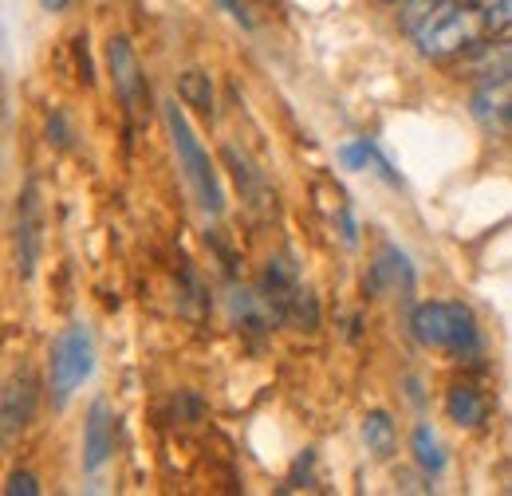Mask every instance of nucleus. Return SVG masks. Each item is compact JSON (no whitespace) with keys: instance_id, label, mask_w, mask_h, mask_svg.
Here are the masks:
<instances>
[{"instance_id":"obj_2","label":"nucleus","mask_w":512,"mask_h":496,"mask_svg":"<svg viewBox=\"0 0 512 496\" xmlns=\"http://www.w3.org/2000/svg\"><path fill=\"white\" fill-rule=\"evenodd\" d=\"M485 32H489L485 8L461 0H434V8L414 24V44L426 60H449L473 52Z\"/></svg>"},{"instance_id":"obj_4","label":"nucleus","mask_w":512,"mask_h":496,"mask_svg":"<svg viewBox=\"0 0 512 496\" xmlns=\"http://www.w3.org/2000/svg\"><path fill=\"white\" fill-rule=\"evenodd\" d=\"M95 374V339L87 323H67L48 351V402L64 410L75 390Z\"/></svg>"},{"instance_id":"obj_20","label":"nucleus","mask_w":512,"mask_h":496,"mask_svg":"<svg viewBox=\"0 0 512 496\" xmlns=\"http://www.w3.org/2000/svg\"><path fill=\"white\" fill-rule=\"evenodd\" d=\"M481 8H485V24L493 36L512 32V0H485Z\"/></svg>"},{"instance_id":"obj_7","label":"nucleus","mask_w":512,"mask_h":496,"mask_svg":"<svg viewBox=\"0 0 512 496\" xmlns=\"http://www.w3.org/2000/svg\"><path fill=\"white\" fill-rule=\"evenodd\" d=\"M16 272L24 280L36 276L40 248H44V201H40V182H24L16 197Z\"/></svg>"},{"instance_id":"obj_13","label":"nucleus","mask_w":512,"mask_h":496,"mask_svg":"<svg viewBox=\"0 0 512 496\" xmlns=\"http://www.w3.org/2000/svg\"><path fill=\"white\" fill-rule=\"evenodd\" d=\"M469 79L477 83H497V79H512V36L493 40V44H477L469 52V60L461 63Z\"/></svg>"},{"instance_id":"obj_16","label":"nucleus","mask_w":512,"mask_h":496,"mask_svg":"<svg viewBox=\"0 0 512 496\" xmlns=\"http://www.w3.org/2000/svg\"><path fill=\"white\" fill-rule=\"evenodd\" d=\"M359 434H363V445H367V453H371L375 461H390V457L398 453V430H394L390 414H383V410H371V414L363 418Z\"/></svg>"},{"instance_id":"obj_18","label":"nucleus","mask_w":512,"mask_h":496,"mask_svg":"<svg viewBox=\"0 0 512 496\" xmlns=\"http://www.w3.org/2000/svg\"><path fill=\"white\" fill-rule=\"evenodd\" d=\"M178 99L186 107H197L201 115H213V83L205 71H182L178 75Z\"/></svg>"},{"instance_id":"obj_12","label":"nucleus","mask_w":512,"mask_h":496,"mask_svg":"<svg viewBox=\"0 0 512 496\" xmlns=\"http://www.w3.org/2000/svg\"><path fill=\"white\" fill-rule=\"evenodd\" d=\"M225 162H229V170H233V178H237V189H241V197L253 205V209H272V201H276V193L268 186V178H264V170H256L253 162H249V154L245 150H237L233 142H225Z\"/></svg>"},{"instance_id":"obj_22","label":"nucleus","mask_w":512,"mask_h":496,"mask_svg":"<svg viewBox=\"0 0 512 496\" xmlns=\"http://www.w3.org/2000/svg\"><path fill=\"white\" fill-rule=\"evenodd\" d=\"M213 4H217V8H221L229 20H233V24H241V28H253V24H256L245 0H213Z\"/></svg>"},{"instance_id":"obj_10","label":"nucleus","mask_w":512,"mask_h":496,"mask_svg":"<svg viewBox=\"0 0 512 496\" xmlns=\"http://www.w3.org/2000/svg\"><path fill=\"white\" fill-rule=\"evenodd\" d=\"M115 453V414L107 398H95L83 422V473H99Z\"/></svg>"},{"instance_id":"obj_11","label":"nucleus","mask_w":512,"mask_h":496,"mask_svg":"<svg viewBox=\"0 0 512 496\" xmlns=\"http://www.w3.org/2000/svg\"><path fill=\"white\" fill-rule=\"evenodd\" d=\"M36 398H40V390H36V378H32L28 371H20L8 378V386H4V402H0L4 437H12L16 430H24V426L32 422V414H36Z\"/></svg>"},{"instance_id":"obj_25","label":"nucleus","mask_w":512,"mask_h":496,"mask_svg":"<svg viewBox=\"0 0 512 496\" xmlns=\"http://www.w3.org/2000/svg\"><path fill=\"white\" fill-rule=\"evenodd\" d=\"M383 4H406V0H383Z\"/></svg>"},{"instance_id":"obj_15","label":"nucleus","mask_w":512,"mask_h":496,"mask_svg":"<svg viewBox=\"0 0 512 496\" xmlns=\"http://www.w3.org/2000/svg\"><path fill=\"white\" fill-rule=\"evenodd\" d=\"M339 162H343L347 170H371V174H379L390 186H402V178L394 174V166L386 162V154L371 138H351V142H343V146H339Z\"/></svg>"},{"instance_id":"obj_8","label":"nucleus","mask_w":512,"mask_h":496,"mask_svg":"<svg viewBox=\"0 0 512 496\" xmlns=\"http://www.w3.org/2000/svg\"><path fill=\"white\" fill-rule=\"evenodd\" d=\"M225 311H229V323L245 335H268L276 323H280V311L272 308V300L260 292V288H245V284H229L225 292Z\"/></svg>"},{"instance_id":"obj_17","label":"nucleus","mask_w":512,"mask_h":496,"mask_svg":"<svg viewBox=\"0 0 512 496\" xmlns=\"http://www.w3.org/2000/svg\"><path fill=\"white\" fill-rule=\"evenodd\" d=\"M410 449H414V461H418V469H422V473L438 477V473L446 469V449H442V441H438V434H434V426H430V422H418V426H414V434H410Z\"/></svg>"},{"instance_id":"obj_6","label":"nucleus","mask_w":512,"mask_h":496,"mask_svg":"<svg viewBox=\"0 0 512 496\" xmlns=\"http://www.w3.org/2000/svg\"><path fill=\"white\" fill-rule=\"evenodd\" d=\"M107 67H111V83H115V95H119L127 119H146L150 115V83L142 75V63L134 56L127 36L107 40Z\"/></svg>"},{"instance_id":"obj_14","label":"nucleus","mask_w":512,"mask_h":496,"mask_svg":"<svg viewBox=\"0 0 512 496\" xmlns=\"http://www.w3.org/2000/svg\"><path fill=\"white\" fill-rule=\"evenodd\" d=\"M446 414L453 426L477 430V426H485V418H489V402H485V394H481L473 382H453L446 394Z\"/></svg>"},{"instance_id":"obj_23","label":"nucleus","mask_w":512,"mask_h":496,"mask_svg":"<svg viewBox=\"0 0 512 496\" xmlns=\"http://www.w3.org/2000/svg\"><path fill=\"white\" fill-rule=\"evenodd\" d=\"M4 493L8 496H36L40 493V481H36L32 473H12V477H8V485H4Z\"/></svg>"},{"instance_id":"obj_1","label":"nucleus","mask_w":512,"mask_h":496,"mask_svg":"<svg viewBox=\"0 0 512 496\" xmlns=\"http://www.w3.org/2000/svg\"><path fill=\"white\" fill-rule=\"evenodd\" d=\"M410 331L422 347L430 351H446L461 363H477L485 343H481V327L477 315L457 304V300H426L410 311Z\"/></svg>"},{"instance_id":"obj_9","label":"nucleus","mask_w":512,"mask_h":496,"mask_svg":"<svg viewBox=\"0 0 512 496\" xmlns=\"http://www.w3.org/2000/svg\"><path fill=\"white\" fill-rule=\"evenodd\" d=\"M414 264H410V256L402 252L398 245H379L375 252V260H371V268H367V292L371 296H410L414 292Z\"/></svg>"},{"instance_id":"obj_5","label":"nucleus","mask_w":512,"mask_h":496,"mask_svg":"<svg viewBox=\"0 0 512 496\" xmlns=\"http://www.w3.org/2000/svg\"><path fill=\"white\" fill-rule=\"evenodd\" d=\"M260 292L272 300V308L280 311V323H296V327H316L320 323L316 296L304 288V276H300L292 252H280V256H272L264 264Z\"/></svg>"},{"instance_id":"obj_24","label":"nucleus","mask_w":512,"mask_h":496,"mask_svg":"<svg viewBox=\"0 0 512 496\" xmlns=\"http://www.w3.org/2000/svg\"><path fill=\"white\" fill-rule=\"evenodd\" d=\"M67 4H71V0H40V8H44V12H64Z\"/></svg>"},{"instance_id":"obj_3","label":"nucleus","mask_w":512,"mask_h":496,"mask_svg":"<svg viewBox=\"0 0 512 496\" xmlns=\"http://www.w3.org/2000/svg\"><path fill=\"white\" fill-rule=\"evenodd\" d=\"M162 119H166V130H170V142H174V154H178V170L186 174L197 205L209 213V217H221L225 213V189H221V178H217V166L209 158V150L201 146L197 130L190 126L186 111L170 99L162 107Z\"/></svg>"},{"instance_id":"obj_21","label":"nucleus","mask_w":512,"mask_h":496,"mask_svg":"<svg viewBox=\"0 0 512 496\" xmlns=\"http://www.w3.org/2000/svg\"><path fill=\"white\" fill-rule=\"evenodd\" d=\"M48 142L60 146V150H71V146H75V130H71V123H67V115L60 107L48 111Z\"/></svg>"},{"instance_id":"obj_19","label":"nucleus","mask_w":512,"mask_h":496,"mask_svg":"<svg viewBox=\"0 0 512 496\" xmlns=\"http://www.w3.org/2000/svg\"><path fill=\"white\" fill-rule=\"evenodd\" d=\"M205 308H209V296H205V288H201L197 272L186 264V268H182V311H186L190 319H201Z\"/></svg>"}]
</instances>
